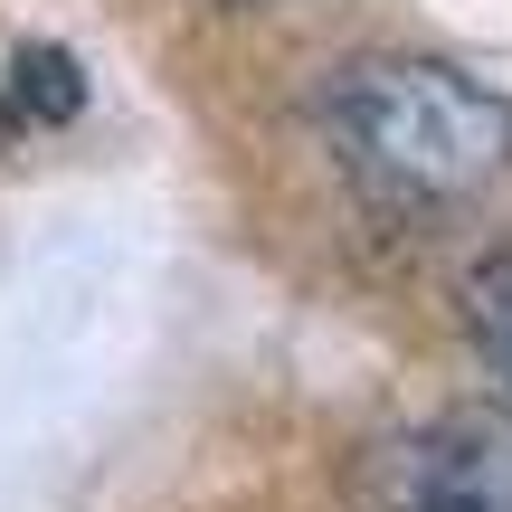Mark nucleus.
Returning a JSON list of instances; mask_svg holds the SVG:
<instances>
[{
	"label": "nucleus",
	"mask_w": 512,
	"mask_h": 512,
	"mask_svg": "<svg viewBox=\"0 0 512 512\" xmlns=\"http://www.w3.org/2000/svg\"><path fill=\"white\" fill-rule=\"evenodd\" d=\"M370 512H512V408H446L370 456Z\"/></svg>",
	"instance_id": "2"
},
{
	"label": "nucleus",
	"mask_w": 512,
	"mask_h": 512,
	"mask_svg": "<svg viewBox=\"0 0 512 512\" xmlns=\"http://www.w3.org/2000/svg\"><path fill=\"white\" fill-rule=\"evenodd\" d=\"M323 133L389 200H465L512 162V105L446 57H351V67H332Z\"/></svg>",
	"instance_id": "1"
},
{
	"label": "nucleus",
	"mask_w": 512,
	"mask_h": 512,
	"mask_svg": "<svg viewBox=\"0 0 512 512\" xmlns=\"http://www.w3.org/2000/svg\"><path fill=\"white\" fill-rule=\"evenodd\" d=\"M465 332H475V351L512 380V247L465 275Z\"/></svg>",
	"instance_id": "4"
},
{
	"label": "nucleus",
	"mask_w": 512,
	"mask_h": 512,
	"mask_svg": "<svg viewBox=\"0 0 512 512\" xmlns=\"http://www.w3.org/2000/svg\"><path fill=\"white\" fill-rule=\"evenodd\" d=\"M10 105L29 114V124H67V114L86 105V76H76V57L48 48V38H38V48H19V57H10Z\"/></svg>",
	"instance_id": "3"
}]
</instances>
